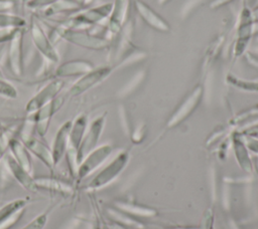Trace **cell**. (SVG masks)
Returning <instances> with one entry per match:
<instances>
[{
	"label": "cell",
	"mask_w": 258,
	"mask_h": 229,
	"mask_svg": "<svg viewBox=\"0 0 258 229\" xmlns=\"http://www.w3.org/2000/svg\"><path fill=\"white\" fill-rule=\"evenodd\" d=\"M113 3H105L96 7L81 9L75 12L59 25L64 29H85L98 25L107 19L111 13Z\"/></svg>",
	"instance_id": "cell-1"
},
{
	"label": "cell",
	"mask_w": 258,
	"mask_h": 229,
	"mask_svg": "<svg viewBox=\"0 0 258 229\" xmlns=\"http://www.w3.org/2000/svg\"><path fill=\"white\" fill-rule=\"evenodd\" d=\"M88 128V117L85 113L79 114L74 122L72 123V128L70 131L69 137V147L66 154V159L68 163V167L70 169V173L73 177H76L77 169H78V151L80 149L81 143L85 136V133Z\"/></svg>",
	"instance_id": "cell-2"
},
{
	"label": "cell",
	"mask_w": 258,
	"mask_h": 229,
	"mask_svg": "<svg viewBox=\"0 0 258 229\" xmlns=\"http://www.w3.org/2000/svg\"><path fill=\"white\" fill-rule=\"evenodd\" d=\"M58 26L61 30V39L76 46L92 50H102L110 45V39L103 36L94 35L88 30L64 29L60 25Z\"/></svg>",
	"instance_id": "cell-3"
},
{
	"label": "cell",
	"mask_w": 258,
	"mask_h": 229,
	"mask_svg": "<svg viewBox=\"0 0 258 229\" xmlns=\"http://www.w3.org/2000/svg\"><path fill=\"white\" fill-rule=\"evenodd\" d=\"M30 33L32 42L42 57L51 64L58 63L60 59L59 53L36 18L31 20Z\"/></svg>",
	"instance_id": "cell-4"
},
{
	"label": "cell",
	"mask_w": 258,
	"mask_h": 229,
	"mask_svg": "<svg viewBox=\"0 0 258 229\" xmlns=\"http://www.w3.org/2000/svg\"><path fill=\"white\" fill-rule=\"evenodd\" d=\"M64 86V80L53 77L40 90H38L26 103V114L34 113L40 107L54 99Z\"/></svg>",
	"instance_id": "cell-5"
},
{
	"label": "cell",
	"mask_w": 258,
	"mask_h": 229,
	"mask_svg": "<svg viewBox=\"0 0 258 229\" xmlns=\"http://www.w3.org/2000/svg\"><path fill=\"white\" fill-rule=\"evenodd\" d=\"M111 72L112 67L109 65H104L97 68L94 67L89 72L80 76V78L74 82V84L69 89V94L72 96H78L83 94L84 92L88 91L89 89L106 79Z\"/></svg>",
	"instance_id": "cell-6"
},
{
	"label": "cell",
	"mask_w": 258,
	"mask_h": 229,
	"mask_svg": "<svg viewBox=\"0 0 258 229\" xmlns=\"http://www.w3.org/2000/svg\"><path fill=\"white\" fill-rule=\"evenodd\" d=\"M254 20L252 18L251 9L244 6L239 15V23L237 28V41L235 44L234 53L240 56L246 50L250 39L254 33Z\"/></svg>",
	"instance_id": "cell-7"
},
{
	"label": "cell",
	"mask_w": 258,
	"mask_h": 229,
	"mask_svg": "<svg viewBox=\"0 0 258 229\" xmlns=\"http://www.w3.org/2000/svg\"><path fill=\"white\" fill-rule=\"evenodd\" d=\"M111 153L112 147L108 144L95 148L79 164L76 173V178L78 180L85 179L93 171H95L101 164H103Z\"/></svg>",
	"instance_id": "cell-8"
},
{
	"label": "cell",
	"mask_w": 258,
	"mask_h": 229,
	"mask_svg": "<svg viewBox=\"0 0 258 229\" xmlns=\"http://www.w3.org/2000/svg\"><path fill=\"white\" fill-rule=\"evenodd\" d=\"M64 102V99L62 96H56L54 99L40 107L38 110H36L34 113H31V116L34 125H35V133L40 137L43 138L48 130L50 121L52 117L60 109Z\"/></svg>",
	"instance_id": "cell-9"
},
{
	"label": "cell",
	"mask_w": 258,
	"mask_h": 229,
	"mask_svg": "<svg viewBox=\"0 0 258 229\" xmlns=\"http://www.w3.org/2000/svg\"><path fill=\"white\" fill-rule=\"evenodd\" d=\"M105 122H106V117H105V114H103V116L96 118L90 124V127L87 128V131H86L83 141L81 143L80 149L78 151V157H77L78 164H80L82 162V160L91 151H93L96 148V146L100 140V137L102 135V132H103V129L105 126Z\"/></svg>",
	"instance_id": "cell-10"
},
{
	"label": "cell",
	"mask_w": 258,
	"mask_h": 229,
	"mask_svg": "<svg viewBox=\"0 0 258 229\" xmlns=\"http://www.w3.org/2000/svg\"><path fill=\"white\" fill-rule=\"evenodd\" d=\"M23 36L24 30L22 28L18 29L12 39L9 41L8 46V64L11 72L15 76H22L24 72L23 63Z\"/></svg>",
	"instance_id": "cell-11"
},
{
	"label": "cell",
	"mask_w": 258,
	"mask_h": 229,
	"mask_svg": "<svg viewBox=\"0 0 258 229\" xmlns=\"http://www.w3.org/2000/svg\"><path fill=\"white\" fill-rule=\"evenodd\" d=\"M128 162V154L122 152L107 167L97 174L88 185L90 189H99L110 183L123 170Z\"/></svg>",
	"instance_id": "cell-12"
},
{
	"label": "cell",
	"mask_w": 258,
	"mask_h": 229,
	"mask_svg": "<svg viewBox=\"0 0 258 229\" xmlns=\"http://www.w3.org/2000/svg\"><path fill=\"white\" fill-rule=\"evenodd\" d=\"M130 0H115L111 13L108 17L107 37L117 35L124 25L127 23V15L129 11Z\"/></svg>",
	"instance_id": "cell-13"
},
{
	"label": "cell",
	"mask_w": 258,
	"mask_h": 229,
	"mask_svg": "<svg viewBox=\"0 0 258 229\" xmlns=\"http://www.w3.org/2000/svg\"><path fill=\"white\" fill-rule=\"evenodd\" d=\"M20 140L25 145V147L27 148V150L30 152L31 155H33L38 160H40L50 172L53 171L54 165L52 161L51 149L46 144H44L42 141L37 139L34 135L22 138Z\"/></svg>",
	"instance_id": "cell-14"
},
{
	"label": "cell",
	"mask_w": 258,
	"mask_h": 229,
	"mask_svg": "<svg viewBox=\"0 0 258 229\" xmlns=\"http://www.w3.org/2000/svg\"><path fill=\"white\" fill-rule=\"evenodd\" d=\"M94 68L92 62L85 59H72L60 63L53 71V77L66 78L73 76H82Z\"/></svg>",
	"instance_id": "cell-15"
},
{
	"label": "cell",
	"mask_w": 258,
	"mask_h": 229,
	"mask_svg": "<svg viewBox=\"0 0 258 229\" xmlns=\"http://www.w3.org/2000/svg\"><path fill=\"white\" fill-rule=\"evenodd\" d=\"M73 121H67L64 122L57 130L52 146H51V154H52V161L54 167L59 164V162L66 157L67 150L69 147V137H70V131L72 128Z\"/></svg>",
	"instance_id": "cell-16"
},
{
	"label": "cell",
	"mask_w": 258,
	"mask_h": 229,
	"mask_svg": "<svg viewBox=\"0 0 258 229\" xmlns=\"http://www.w3.org/2000/svg\"><path fill=\"white\" fill-rule=\"evenodd\" d=\"M27 201L22 198L12 200L0 208V229L10 228L21 216Z\"/></svg>",
	"instance_id": "cell-17"
},
{
	"label": "cell",
	"mask_w": 258,
	"mask_h": 229,
	"mask_svg": "<svg viewBox=\"0 0 258 229\" xmlns=\"http://www.w3.org/2000/svg\"><path fill=\"white\" fill-rule=\"evenodd\" d=\"M5 161L10 174L21 187L30 192H36L38 190L35 183V178L32 176V174L22 168L11 154L5 156Z\"/></svg>",
	"instance_id": "cell-18"
},
{
	"label": "cell",
	"mask_w": 258,
	"mask_h": 229,
	"mask_svg": "<svg viewBox=\"0 0 258 229\" xmlns=\"http://www.w3.org/2000/svg\"><path fill=\"white\" fill-rule=\"evenodd\" d=\"M134 6L139 16L151 27L156 30L167 32L170 30V26L166 20H164L159 14L151 9L147 4L141 0H134Z\"/></svg>",
	"instance_id": "cell-19"
},
{
	"label": "cell",
	"mask_w": 258,
	"mask_h": 229,
	"mask_svg": "<svg viewBox=\"0 0 258 229\" xmlns=\"http://www.w3.org/2000/svg\"><path fill=\"white\" fill-rule=\"evenodd\" d=\"M203 90L201 86L196 87L195 90L190 93V95L187 96V98L180 104V106L177 108V110L172 114L168 122L169 127H173L183 121L199 104L201 97H202Z\"/></svg>",
	"instance_id": "cell-20"
},
{
	"label": "cell",
	"mask_w": 258,
	"mask_h": 229,
	"mask_svg": "<svg viewBox=\"0 0 258 229\" xmlns=\"http://www.w3.org/2000/svg\"><path fill=\"white\" fill-rule=\"evenodd\" d=\"M9 150H10L13 158L16 160V162L22 168H24L27 172L32 174L33 173V165H32L31 154L18 137H15L11 140Z\"/></svg>",
	"instance_id": "cell-21"
},
{
	"label": "cell",
	"mask_w": 258,
	"mask_h": 229,
	"mask_svg": "<svg viewBox=\"0 0 258 229\" xmlns=\"http://www.w3.org/2000/svg\"><path fill=\"white\" fill-rule=\"evenodd\" d=\"M119 37L116 41V44L114 46V52H113V59L119 60L121 58H124L128 51L132 47V24L131 22H127L124 27L121 29V31L118 33Z\"/></svg>",
	"instance_id": "cell-22"
},
{
	"label": "cell",
	"mask_w": 258,
	"mask_h": 229,
	"mask_svg": "<svg viewBox=\"0 0 258 229\" xmlns=\"http://www.w3.org/2000/svg\"><path fill=\"white\" fill-rule=\"evenodd\" d=\"M35 183L38 190H47L63 195H69L73 191V187L68 182L52 177H35Z\"/></svg>",
	"instance_id": "cell-23"
},
{
	"label": "cell",
	"mask_w": 258,
	"mask_h": 229,
	"mask_svg": "<svg viewBox=\"0 0 258 229\" xmlns=\"http://www.w3.org/2000/svg\"><path fill=\"white\" fill-rule=\"evenodd\" d=\"M82 4L77 2L76 0H58L51 6L47 7L44 10V14L46 16H52L55 14L61 13H75L82 9Z\"/></svg>",
	"instance_id": "cell-24"
},
{
	"label": "cell",
	"mask_w": 258,
	"mask_h": 229,
	"mask_svg": "<svg viewBox=\"0 0 258 229\" xmlns=\"http://www.w3.org/2000/svg\"><path fill=\"white\" fill-rule=\"evenodd\" d=\"M26 21L23 17L8 13L0 12V28H24Z\"/></svg>",
	"instance_id": "cell-25"
},
{
	"label": "cell",
	"mask_w": 258,
	"mask_h": 229,
	"mask_svg": "<svg viewBox=\"0 0 258 229\" xmlns=\"http://www.w3.org/2000/svg\"><path fill=\"white\" fill-rule=\"evenodd\" d=\"M19 128L11 127L3 129V131L0 134V161L5 157L7 151L9 150L10 142L13 138L18 136Z\"/></svg>",
	"instance_id": "cell-26"
},
{
	"label": "cell",
	"mask_w": 258,
	"mask_h": 229,
	"mask_svg": "<svg viewBox=\"0 0 258 229\" xmlns=\"http://www.w3.org/2000/svg\"><path fill=\"white\" fill-rule=\"evenodd\" d=\"M17 95V89L4 78H0V96L8 99H14Z\"/></svg>",
	"instance_id": "cell-27"
},
{
	"label": "cell",
	"mask_w": 258,
	"mask_h": 229,
	"mask_svg": "<svg viewBox=\"0 0 258 229\" xmlns=\"http://www.w3.org/2000/svg\"><path fill=\"white\" fill-rule=\"evenodd\" d=\"M48 220V212H43L33 218L21 229H43Z\"/></svg>",
	"instance_id": "cell-28"
},
{
	"label": "cell",
	"mask_w": 258,
	"mask_h": 229,
	"mask_svg": "<svg viewBox=\"0 0 258 229\" xmlns=\"http://www.w3.org/2000/svg\"><path fill=\"white\" fill-rule=\"evenodd\" d=\"M58 0H28L25 3V6L29 9L35 10V9H42V8H47L57 2Z\"/></svg>",
	"instance_id": "cell-29"
},
{
	"label": "cell",
	"mask_w": 258,
	"mask_h": 229,
	"mask_svg": "<svg viewBox=\"0 0 258 229\" xmlns=\"http://www.w3.org/2000/svg\"><path fill=\"white\" fill-rule=\"evenodd\" d=\"M20 28H0V43L9 42Z\"/></svg>",
	"instance_id": "cell-30"
},
{
	"label": "cell",
	"mask_w": 258,
	"mask_h": 229,
	"mask_svg": "<svg viewBox=\"0 0 258 229\" xmlns=\"http://www.w3.org/2000/svg\"><path fill=\"white\" fill-rule=\"evenodd\" d=\"M231 1H234V0H215L211 3V7L212 8H217V7H220V6H223Z\"/></svg>",
	"instance_id": "cell-31"
},
{
	"label": "cell",
	"mask_w": 258,
	"mask_h": 229,
	"mask_svg": "<svg viewBox=\"0 0 258 229\" xmlns=\"http://www.w3.org/2000/svg\"><path fill=\"white\" fill-rule=\"evenodd\" d=\"M251 13H252V18L254 22H258V7L255 8L254 10H251Z\"/></svg>",
	"instance_id": "cell-32"
},
{
	"label": "cell",
	"mask_w": 258,
	"mask_h": 229,
	"mask_svg": "<svg viewBox=\"0 0 258 229\" xmlns=\"http://www.w3.org/2000/svg\"><path fill=\"white\" fill-rule=\"evenodd\" d=\"M93 1H94V0H84V6L91 4Z\"/></svg>",
	"instance_id": "cell-33"
},
{
	"label": "cell",
	"mask_w": 258,
	"mask_h": 229,
	"mask_svg": "<svg viewBox=\"0 0 258 229\" xmlns=\"http://www.w3.org/2000/svg\"><path fill=\"white\" fill-rule=\"evenodd\" d=\"M158 1H159V3H160V4H163V3H165V2H166V1H168V0H158Z\"/></svg>",
	"instance_id": "cell-34"
},
{
	"label": "cell",
	"mask_w": 258,
	"mask_h": 229,
	"mask_svg": "<svg viewBox=\"0 0 258 229\" xmlns=\"http://www.w3.org/2000/svg\"><path fill=\"white\" fill-rule=\"evenodd\" d=\"M77 2H79V3H81L83 6H84V0H76Z\"/></svg>",
	"instance_id": "cell-35"
},
{
	"label": "cell",
	"mask_w": 258,
	"mask_h": 229,
	"mask_svg": "<svg viewBox=\"0 0 258 229\" xmlns=\"http://www.w3.org/2000/svg\"><path fill=\"white\" fill-rule=\"evenodd\" d=\"M3 129H4V128L2 127V125H1V123H0V134H1V132L3 131Z\"/></svg>",
	"instance_id": "cell-36"
},
{
	"label": "cell",
	"mask_w": 258,
	"mask_h": 229,
	"mask_svg": "<svg viewBox=\"0 0 258 229\" xmlns=\"http://www.w3.org/2000/svg\"><path fill=\"white\" fill-rule=\"evenodd\" d=\"M0 78H4V76H3V73H2V71H1V69H0Z\"/></svg>",
	"instance_id": "cell-37"
},
{
	"label": "cell",
	"mask_w": 258,
	"mask_h": 229,
	"mask_svg": "<svg viewBox=\"0 0 258 229\" xmlns=\"http://www.w3.org/2000/svg\"><path fill=\"white\" fill-rule=\"evenodd\" d=\"M28 0H22V2H24V3H26Z\"/></svg>",
	"instance_id": "cell-38"
}]
</instances>
